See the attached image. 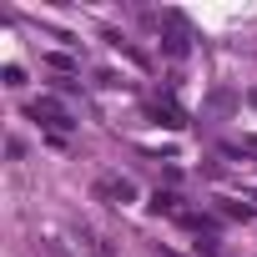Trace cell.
<instances>
[{
	"label": "cell",
	"mask_w": 257,
	"mask_h": 257,
	"mask_svg": "<svg viewBox=\"0 0 257 257\" xmlns=\"http://www.w3.org/2000/svg\"><path fill=\"white\" fill-rule=\"evenodd\" d=\"M0 76H6V86H26V71H21V66H6Z\"/></svg>",
	"instance_id": "obj_4"
},
{
	"label": "cell",
	"mask_w": 257,
	"mask_h": 257,
	"mask_svg": "<svg viewBox=\"0 0 257 257\" xmlns=\"http://www.w3.org/2000/svg\"><path fill=\"white\" fill-rule=\"evenodd\" d=\"M162 46H167V56H177V61L187 56V36H182V31H172V36H162Z\"/></svg>",
	"instance_id": "obj_3"
},
{
	"label": "cell",
	"mask_w": 257,
	"mask_h": 257,
	"mask_svg": "<svg viewBox=\"0 0 257 257\" xmlns=\"http://www.w3.org/2000/svg\"><path fill=\"white\" fill-rule=\"evenodd\" d=\"M31 116H36V121H46L51 132H71V126H76V121H71V111H66L56 96H36V101H31Z\"/></svg>",
	"instance_id": "obj_1"
},
{
	"label": "cell",
	"mask_w": 257,
	"mask_h": 257,
	"mask_svg": "<svg viewBox=\"0 0 257 257\" xmlns=\"http://www.w3.org/2000/svg\"><path fill=\"white\" fill-rule=\"evenodd\" d=\"M96 192H101V197H116V202H132V197H137V187L126 182V177H121V182H101Z\"/></svg>",
	"instance_id": "obj_2"
},
{
	"label": "cell",
	"mask_w": 257,
	"mask_h": 257,
	"mask_svg": "<svg viewBox=\"0 0 257 257\" xmlns=\"http://www.w3.org/2000/svg\"><path fill=\"white\" fill-rule=\"evenodd\" d=\"M247 101H252V106H257V91H247Z\"/></svg>",
	"instance_id": "obj_6"
},
{
	"label": "cell",
	"mask_w": 257,
	"mask_h": 257,
	"mask_svg": "<svg viewBox=\"0 0 257 257\" xmlns=\"http://www.w3.org/2000/svg\"><path fill=\"white\" fill-rule=\"evenodd\" d=\"M172 202H177V197H167V192H157V197H152V212H172Z\"/></svg>",
	"instance_id": "obj_5"
}]
</instances>
